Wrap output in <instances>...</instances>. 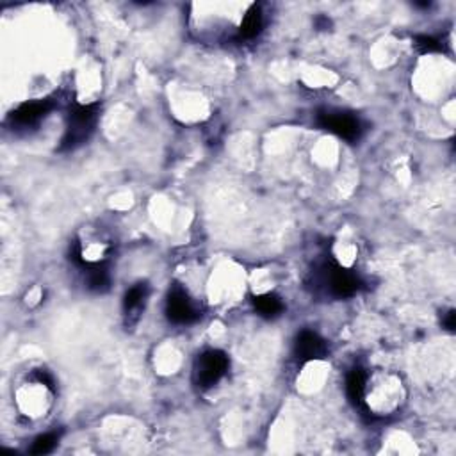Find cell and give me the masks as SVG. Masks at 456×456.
I'll return each instance as SVG.
<instances>
[{
	"label": "cell",
	"mask_w": 456,
	"mask_h": 456,
	"mask_svg": "<svg viewBox=\"0 0 456 456\" xmlns=\"http://www.w3.org/2000/svg\"><path fill=\"white\" fill-rule=\"evenodd\" d=\"M415 47H417V50L422 54L440 52V50H442V45L435 40V38H431V36H417Z\"/></svg>",
	"instance_id": "cell-14"
},
{
	"label": "cell",
	"mask_w": 456,
	"mask_h": 456,
	"mask_svg": "<svg viewBox=\"0 0 456 456\" xmlns=\"http://www.w3.org/2000/svg\"><path fill=\"white\" fill-rule=\"evenodd\" d=\"M260 29H262V11H260V5H251L246 13L244 20L241 23V36L250 40L259 34Z\"/></svg>",
	"instance_id": "cell-9"
},
{
	"label": "cell",
	"mask_w": 456,
	"mask_h": 456,
	"mask_svg": "<svg viewBox=\"0 0 456 456\" xmlns=\"http://www.w3.org/2000/svg\"><path fill=\"white\" fill-rule=\"evenodd\" d=\"M253 305L260 316L264 317H277L284 310V303L275 294H262L253 298Z\"/></svg>",
	"instance_id": "cell-10"
},
{
	"label": "cell",
	"mask_w": 456,
	"mask_h": 456,
	"mask_svg": "<svg viewBox=\"0 0 456 456\" xmlns=\"http://www.w3.org/2000/svg\"><path fill=\"white\" fill-rule=\"evenodd\" d=\"M50 109H52V102L50 100L27 102V104H22L14 111L13 122L18 123V125H32L43 116H47Z\"/></svg>",
	"instance_id": "cell-7"
},
{
	"label": "cell",
	"mask_w": 456,
	"mask_h": 456,
	"mask_svg": "<svg viewBox=\"0 0 456 456\" xmlns=\"http://www.w3.org/2000/svg\"><path fill=\"white\" fill-rule=\"evenodd\" d=\"M294 355L299 362H310V360H319L325 358L326 355V344L325 341L317 334L305 330L296 337V344H294Z\"/></svg>",
	"instance_id": "cell-5"
},
{
	"label": "cell",
	"mask_w": 456,
	"mask_h": 456,
	"mask_svg": "<svg viewBox=\"0 0 456 456\" xmlns=\"http://www.w3.org/2000/svg\"><path fill=\"white\" fill-rule=\"evenodd\" d=\"M57 444V435L56 433H47V435H41V437H38L34 442V446H32L31 453L32 455H47V453L52 451L54 448H56Z\"/></svg>",
	"instance_id": "cell-13"
},
{
	"label": "cell",
	"mask_w": 456,
	"mask_h": 456,
	"mask_svg": "<svg viewBox=\"0 0 456 456\" xmlns=\"http://www.w3.org/2000/svg\"><path fill=\"white\" fill-rule=\"evenodd\" d=\"M146 296H148V285L146 284H137L134 285L132 289L127 290V294H125V298H123V308H125V312H132V310H137V308L145 303Z\"/></svg>",
	"instance_id": "cell-12"
},
{
	"label": "cell",
	"mask_w": 456,
	"mask_h": 456,
	"mask_svg": "<svg viewBox=\"0 0 456 456\" xmlns=\"http://www.w3.org/2000/svg\"><path fill=\"white\" fill-rule=\"evenodd\" d=\"M455 321H456V314L451 310L448 314V316H446V319H444V326H446V328H448L449 332H453V330H455V325H456Z\"/></svg>",
	"instance_id": "cell-16"
},
{
	"label": "cell",
	"mask_w": 456,
	"mask_h": 456,
	"mask_svg": "<svg viewBox=\"0 0 456 456\" xmlns=\"http://www.w3.org/2000/svg\"><path fill=\"white\" fill-rule=\"evenodd\" d=\"M228 356L223 351L211 350L198 356L194 364V380L202 389H209L220 382V378L227 373Z\"/></svg>",
	"instance_id": "cell-2"
},
{
	"label": "cell",
	"mask_w": 456,
	"mask_h": 456,
	"mask_svg": "<svg viewBox=\"0 0 456 456\" xmlns=\"http://www.w3.org/2000/svg\"><path fill=\"white\" fill-rule=\"evenodd\" d=\"M317 125L325 130L334 132V134L346 141H356L362 134L358 119L350 116V114L319 113L317 114Z\"/></svg>",
	"instance_id": "cell-3"
},
{
	"label": "cell",
	"mask_w": 456,
	"mask_h": 456,
	"mask_svg": "<svg viewBox=\"0 0 456 456\" xmlns=\"http://www.w3.org/2000/svg\"><path fill=\"white\" fill-rule=\"evenodd\" d=\"M330 289L337 298H350L360 289V280L356 275L342 269L339 266L330 268Z\"/></svg>",
	"instance_id": "cell-6"
},
{
	"label": "cell",
	"mask_w": 456,
	"mask_h": 456,
	"mask_svg": "<svg viewBox=\"0 0 456 456\" xmlns=\"http://www.w3.org/2000/svg\"><path fill=\"white\" fill-rule=\"evenodd\" d=\"M346 392L350 401L355 407L365 408L364 392H365V373L362 367L351 369L346 380Z\"/></svg>",
	"instance_id": "cell-8"
},
{
	"label": "cell",
	"mask_w": 456,
	"mask_h": 456,
	"mask_svg": "<svg viewBox=\"0 0 456 456\" xmlns=\"http://www.w3.org/2000/svg\"><path fill=\"white\" fill-rule=\"evenodd\" d=\"M166 314L168 319L171 323H176V325H189V323H193V321L200 317L196 308L191 305V299L187 298V294L180 287H173V290H170L166 303Z\"/></svg>",
	"instance_id": "cell-4"
},
{
	"label": "cell",
	"mask_w": 456,
	"mask_h": 456,
	"mask_svg": "<svg viewBox=\"0 0 456 456\" xmlns=\"http://www.w3.org/2000/svg\"><path fill=\"white\" fill-rule=\"evenodd\" d=\"M98 116V106H77L70 113V125L62 137L61 150H71L88 139Z\"/></svg>",
	"instance_id": "cell-1"
},
{
	"label": "cell",
	"mask_w": 456,
	"mask_h": 456,
	"mask_svg": "<svg viewBox=\"0 0 456 456\" xmlns=\"http://www.w3.org/2000/svg\"><path fill=\"white\" fill-rule=\"evenodd\" d=\"M88 268V287L91 290H106L109 287V271L104 264H86Z\"/></svg>",
	"instance_id": "cell-11"
},
{
	"label": "cell",
	"mask_w": 456,
	"mask_h": 456,
	"mask_svg": "<svg viewBox=\"0 0 456 456\" xmlns=\"http://www.w3.org/2000/svg\"><path fill=\"white\" fill-rule=\"evenodd\" d=\"M36 380L40 383H43V385L49 387L50 391H54V380L47 371H36Z\"/></svg>",
	"instance_id": "cell-15"
}]
</instances>
